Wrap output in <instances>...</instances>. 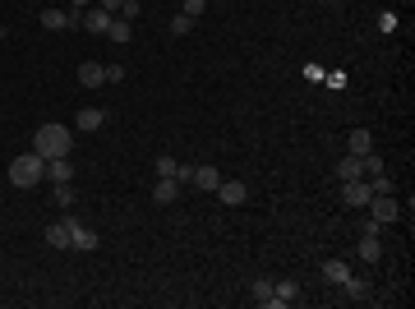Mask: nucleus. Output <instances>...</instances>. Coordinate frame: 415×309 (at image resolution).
<instances>
[{"label":"nucleus","instance_id":"obj_1","mask_svg":"<svg viewBox=\"0 0 415 309\" xmlns=\"http://www.w3.org/2000/svg\"><path fill=\"white\" fill-rule=\"evenodd\" d=\"M69 148H74V134H69V125H42V130L33 134V152H37L42 162L69 157Z\"/></svg>","mask_w":415,"mask_h":309},{"label":"nucleus","instance_id":"obj_2","mask_svg":"<svg viewBox=\"0 0 415 309\" xmlns=\"http://www.w3.org/2000/svg\"><path fill=\"white\" fill-rule=\"evenodd\" d=\"M42 180H46V162L37 157V152H24V157L9 162V185L14 189H33V185H42Z\"/></svg>","mask_w":415,"mask_h":309},{"label":"nucleus","instance_id":"obj_3","mask_svg":"<svg viewBox=\"0 0 415 309\" xmlns=\"http://www.w3.org/2000/svg\"><path fill=\"white\" fill-rule=\"evenodd\" d=\"M374 199V185L364 176H355V180H342V204L346 208H364Z\"/></svg>","mask_w":415,"mask_h":309},{"label":"nucleus","instance_id":"obj_4","mask_svg":"<svg viewBox=\"0 0 415 309\" xmlns=\"http://www.w3.org/2000/svg\"><path fill=\"white\" fill-rule=\"evenodd\" d=\"M97 245H102V236H97L93 226H83V221L69 217V249H78V254H93Z\"/></svg>","mask_w":415,"mask_h":309},{"label":"nucleus","instance_id":"obj_5","mask_svg":"<svg viewBox=\"0 0 415 309\" xmlns=\"http://www.w3.org/2000/svg\"><path fill=\"white\" fill-rule=\"evenodd\" d=\"M364 208H369V217L374 221H379V226H388V221H397V199H392V194H374L369 199V204H364Z\"/></svg>","mask_w":415,"mask_h":309},{"label":"nucleus","instance_id":"obj_6","mask_svg":"<svg viewBox=\"0 0 415 309\" xmlns=\"http://www.w3.org/2000/svg\"><path fill=\"white\" fill-rule=\"evenodd\" d=\"M212 194H222V204H226V208H240L245 199H250V185H245V180H222Z\"/></svg>","mask_w":415,"mask_h":309},{"label":"nucleus","instance_id":"obj_7","mask_svg":"<svg viewBox=\"0 0 415 309\" xmlns=\"http://www.w3.org/2000/svg\"><path fill=\"white\" fill-rule=\"evenodd\" d=\"M74 79H78V88H102V83H106V65L83 61V65L74 70Z\"/></svg>","mask_w":415,"mask_h":309},{"label":"nucleus","instance_id":"obj_8","mask_svg":"<svg viewBox=\"0 0 415 309\" xmlns=\"http://www.w3.org/2000/svg\"><path fill=\"white\" fill-rule=\"evenodd\" d=\"M46 180H51V185H69V180H74V162H69V157H51V162H46Z\"/></svg>","mask_w":415,"mask_h":309},{"label":"nucleus","instance_id":"obj_9","mask_svg":"<svg viewBox=\"0 0 415 309\" xmlns=\"http://www.w3.org/2000/svg\"><path fill=\"white\" fill-rule=\"evenodd\" d=\"M102 106H78V115H74V130H83V134H93V130H102Z\"/></svg>","mask_w":415,"mask_h":309},{"label":"nucleus","instance_id":"obj_10","mask_svg":"<svg viewBox=\"0 0 415 309\" xmlns=\"http://www.w3.org/2000/svg\"><path fill=\"white\" fill-rule=\"evenodd\" d=\"M346 152H355V157L374 152V134L364 130V125H360V130H351V134H346Z\"/></svg>","mask_w":415,"mask_h":309},{"label":"nucleus","instance_id":"obj_11","mask_svg":"<svg viewBox=\"0 0 415 309\" xmlns=\"http://www.w3.org/2000/svg\"><path fill=\"white\" fill-rule=\"evenodd\" d=\"M175 194H180V185H175V180H166V176H157V185H153V204H157V208H171V204H175Z\"/></svg>","mask_w":415,"mask_h":309},{"label":"nucleus","instance_id":"obj_12","mask_svg":"<svg viewBox=\"0 0 415 309\" xmlns=\"http://www.w3.org/2000/svg\"><path fill=\"white\" fill-rule=\"evenodd\" d=\"M295 300H300L295 282H272V300H268V309H286V305H295Z\"/></svg>","mask_w":415,"mask_h":309},{"label":"nucleus","instance_id":"obj_13","mask_svg":"<svg viewBox=\"0 0 415 309\" xmlns=\"http://www.w3.org/2000/svg\"><path fill=\"white\" fill-rule=\"evenodd\" d=\"M111 19H116V14H106L102 5H93V9H88V14H83V28H88V33H97V37H106V28H111Z\"/></svg>","mask_w":415,"mask_h":309},{"label":"nucleus","instance_id":"obj_14","mask_svg":"<svg viewBox=\"0 0 415 309\" xmlns=\"http://www.w3.org/2000/svg\"><path fill=\"white\" fill-rule=\"evenodd\" d=\"M194 189H203V194H212L217 185H222V176H217V167H194Z\"/></svg>","mask_w":415,"mask_h":309},{"label":"nucleus","instance_id":"obj_15","mask_svg":"<svg viewBox=\"0 0 415 309\" xmlns=\"http://www.w3.org/2000/svg\"><path fill=\"white\" fill-rule=\"evenodd\" d=\"M106 37H111L116 46L134 42V23H130V19H121V14H116V19H111V28H106Z\"/></svg>","mask_w":415,"mask_h":309},{"label":"nucleus","instance_id":"obj_16","mask_svg":"<svg viewBox=\"0 0 415 309\" xmlns=\"http://www.w3.org/2000/svg\"><path fill=\"white\" fill-rule=\"evenodd\" d=\"M355 258H364V263H379V258H383L379 236H360V245H355Z\"/></svg>","mask_w":415,"mask_h":309},{"label":"nucleus","instance_id":"obj_17","mask_svg":"<svg viewBox=\"0 0 415 309\" xmlns=\"http://www.w3.org/2000/svg\"><path fill=\"white\" fill-rule=\"evenodd\" d=\"M346 277H351V268H346L342 258H328V263H323V282H328V286H342Z\"/></svg>","mask_w":415,"mask_h":309},{"label":"nucleus","instance_id":"obj_18","mask_svg":"<svg viewBox=\"0 0 415 309\" xmlns=\"http://www.w3.org/2000/svg\"><path fill=\"white\" fill-rule=\"evenodd\" d=\"M46 245H51V249H69V221H51V226H46Z\"/></svg>","mask_w":415,"mask_h":309},{"label":"nucleus","instance_id":"obj_19","mask_svg":"<svg viewBox=\"0 0 415 309\" xmlns=\"http://www.w3.org/2000/svg\"><path fill=\"white\" fill-rule=\"evenodd\" d=\"M355 176H364V171H360V157H355V152H346V157L337 162V180H355Z\"/></svg>","mask_w":415,"mask_h":309},{"label":"nucleus","instance_id":"obj_20","mask_svg":"<svg viewBox=\"0 0 415 309\" xmlns=\"http://www.w3.org/2000/svg\"><path fill=\"white\" fill-rule=\"evenodd\" d=\"M346 300H369V282H364V277H346Z\"/></svg>","mask_w":415,"mask_h":309},{"label":"nucleus","instance_id":"obj_21","mask_svg":"<svg viewBox=\"0 0 415 309\" xmlns=\"http://www.w3.org/2000/svg\"><path fill=\"white\" fill-rule=\"evenodd\" d=\"M250 295H254V305H268L272 300V282H268V277H259V282L250 286Z\"/></svg>","mask_w":415,"mask_h":309},{"label":"nucleus","instance_id":"obj_22","mask_svg":"<svg viewBox=\"0 0 415 309\" xmlns=\"http://www.w3.org/2000/svg\"><path fill=\"white\" fill-rule=\"evenodd\" d=\"M175 167H180V162L171 157V152H157V176H166V180H175Z\"/></svg>","mask_w":415,"mask_h":309},{"label":"nucleus","instance_id":"obj_23","mask_svg":"<svg viewBox=\"0 0 415 309\" xmlns=\"http://www.w3.org/2000/svg\"><path fill=\"white\" fill-rule=\"evenodd\" d=\"M190 28H194L190 14H175V19H171V33H175V37H190Z\"/></svg>","mask_w":415,"mask_h":309},{"label":"nucleus","instance_id":"obj_24","mask_svg":"<svg viewBox=\"0 0 415 309\" xmlns=\"http://www.w3.org/2000/svg\"><path fill=\"white\" fill-rule=\"evenodd\" d=\"M138 14H143V5H138V0H125V5H121V19H130V23H134Z\"/></svg>","mask_w":415,"mask_h":309},{"label":"nucleus","instance_id":"obj_25","mask_svg":"<svg viewBox=\"0 0 415 309\" xmlns=\"http://www.w3.org/2000/svg\"><path fill=\"white\" fill-rule=\"evenodd\" d=\"M190 180H194V167H190V162H180V167H175V185H190Z\"/></svg>","mask_w":415,"mask_h":309},{"label":"nucleus","instance_id":"obj_26","mask_svg":"<svg viewBox=\"0 0 415 309\" xmlns=\"http://www.w3.org/2000/svg\"><path fill=\"white\" fill-rule=\"evenodd\" d=\"M203 9H208V0H185V9H180V14H190V19H199V14H203Z\"/></svg>","mask_w":415,"mask_h":309},{"label":"nucleus","instance_id":"obj_27","mask_svg":"<svg viewBox=\"0 0 415 309\" xmlns=\"http://www.w3.org/2000/svg\"><path fill=\"white\" fill-rule=\"evenodd\" d=\"M56 204L69 208V204H74V189H69V185H56Z\"/></svg>","mask_w":415,"mask_h":309},{"label":"nucleus","instance_id":"obj_28","mask_svg":"<svg viewBox=\"0 0 415 309\" xmlns=\"http://www.w3.org/2000/svg\"><path fill=\"white\" fill-rule=\"evenodd\" d=\"M93 5H102L106 14H121V5H125V0H93Z\"/></svg>","mask_w":415,"mask_h":309},{"label":"nucleus","instance_id":"obj_29","mask_svg":"<svg viewBox=\"0 0 415 309\" xmlns=\"http://www.w3.org/2000/svg\"><path fill=\"white\" fill-rule=\"evenodd\" d=\"M88 5H93V0H69V9H78V14H83Z\"/></svg>","mask_w":415,"mask_h":309},{"label":"nucleus","instance_id":"obj_30","mask_svg":"<svg viewBox=\"0 0 415 309\" xmlns=\"http://www.w3.org/2000/svg\"><path fill=\"white\" fill-rule=\"evenodd\" d=\"M0 42H5V28H0Z\"/></svg>","mask_w":415,"mask_h":309}]
</instances>
